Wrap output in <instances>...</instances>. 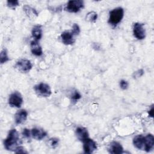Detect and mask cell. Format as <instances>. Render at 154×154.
I'll return each mask as SVG.
<instances>
[{
    "mask_svg": "<svg viewBox=\"0 0 154 154\" xmlns=\"http://www.w3.org/2000/svg\"><path fill=\"white\" fill-rule=\"evenodd\" d=\"M133 33L135 37L138 40H143L146 37V31L144 28V24L137 22L133 26Z\"/></svg>",
    "mask_w": 154,
    "mask_h": 154,
    "instance_id": "7",
    "label": "cell"
},
{
    "mask_svg": "<svg viewBox=\"0 0 154 154\" xmlns=\"http://www.w3.org/2000/svg\"><path fill=\"white\" fill-rule=\"evenodd\" d=\"M144 73V71L143 69H140L138 70V71L135 72L134 75H133V76L134 78H139L140 76H141Z\"/></svg>",
    "mask_w": 154,
    "mask_h": 154,
    "instance_id": "26",
    "label": "cell"
},
{
    "mask_svg": "<svg viewBox=\"0 0 154 154\" xmlns=\"http://www.w3.org/2000/svg\"><path fill=\"white\" fill-rule=\"evenodd\" d=\"M97 18V14L94 11H90L87 13L86 16V19L89 22H95Z\"/></svg>",
    "mask_w": 154,
    "mask_h": 154,
    "instance_id": "19",
    "label": "cell"
},
{
    "mask_svg": "<svg viewBox=\"0 0 154 154\" xmlns=\"http://www.w3.org/2000/svg\"><path fill=\"white\" fill-rule=\"evenodd\" d=\"M76 135L80 141H84L88 138V133L86 128L84 127H78L76 129Z\"/></svg>",
    "mask_w": 154,
    "mask_h": 154,
    "instance_id": "17",
    "label": "cell"
},
{
    "mask_svg": "<svg viewBox=\"0 0 154 154\" xmlns=\"http://www.w3.org/2000/svg\"><path fill=\"white\" fill-rule=\"evenodd\" d=\"M124 10L122 7H117L109 12L108 23L116 26L119 23L123 17Z\"/></svg>",
    "mask_w": 154,
    "mask_h": 154,
    "instance_id": "2",
    "label": "cell"
},
{
    "mask_svg": "<svg viewBox=\"0 0 154 154\" xmlns=\"http://www.w3.org/2000/svg\"><path fill=\"white\" fill-rule=\"evenodd\" d=\"M84 7V2L81 0L69 1L65 8V10L70 13H77L81 8Z\"/></svg>",
    "mask_w": 154,
    "mask_h": 154,
    "instance_id": "4",
    "label": "cell"
},
{
    "mask_svg": "<svg viewBox=\"0 0 154 154\" xmlns=\"http://www.w3.org/2000/svg\"><path fill=\"white\" fill-rule=\"evenodd\" d=\"M31 134L32 138H34L37 140H42L47 135L46 132L44 129L41 128H37L32 129L31 131Z\"/></svg>",
    "mask_w": 154,
    "mask_h": 154,
    "instance_id": "10",
    "label": "cell"
},
{
    "mask_svg": "<svg viewBox=\"0 0 154 154\" xmlns=\"http://www.w3.org/2000/svg\"><path fill=\"white\" fill-rule=\"evenodd\" d=\"M108 152L112 154L122 153L123 152V148L122 146L117 141H112L108 147Z\"/></svg>",
    "mask_w": 154,
    "mask_h": 154,
    "instance_id": "12",
    "label": "cell"
},
{
    "mask_svg": "<svg viewBox=\"0 0 154 154\" xmlns=\"http://www.w3.org/2000/svg\"><path fill=\"white\" fill-rule=\"evenodd\" d=\"M21 143L19 135L15 129L10 131L7 137L4 140V146L5 149L10 151H15L16 149Z\"/></svg>",
    "mask_w": 154,
    "mask_h": 154,
    "instance_id": "1",
    "label": "cell"
},
{
    "mask_svg": "<svg viewBox=\"0 0 154 154\" xmlns=\"http://www.w3.org/2000/svg\"><path fill=\"white\" fill-rule=\"evenodd\" d=\"M82 142H83V149H84V153L90 154L93 153V152L96 150L97 149L96 143L92 139L87 138L84 141H82Z\"/></svg>",
    "mask_w": 154,
    "mask_h": 154,
    "instance_id": "8",
    "label": "cell"
},
{
    "mask_svg": "<svg viewBox=\"0 0 154 154\" xmlns=\"http://www.w3.org/2000/svg\"><path fill=\"white\" fill-rule=\"evenodd\" d=\"M32 35L36 40H40L42 36V29L40 25L35 26L32 29Z\"/></svg>",
    "mask_w": 154,
    "mask_h": 154,
    "instance_id": "18",
    "label": "cell"
},
{
    "mask_svg": "<svg viewBox=\"0 0 154 154\" xmlns=\"http://www.w3.org/2000/svg\"><path fill=\"white\" fill-rule=\"evenodd\" d=\"M81 97V94H80L77 91H75V92L72 94V97H71L72 99L73 100H79Z\"/></svg>",
    "mask_w": 154,
    "mask_h": 154,
    "instance_id": "24",
    "label": "cell"
},
{
    "mask_svg": "<svg viewBox=\"0 0 154 154\" xmlns=\"http://www.w3.org/2000/svg\"><path fill=\"white\" fill-rule=\"evenodd\" d=\"M23 9L26 16L31 19H34L38 16V13L37 11L34 8L28 5H24L23 7Z\"/></svg>",
    "mask_w": 154,
    "mask_h": 154,
    "instance_id": "16",
    "label": "cell"
},
{
    "mask_svg": "<svg viewBox=\"0 0 154 154\" xmlns=\"http://www.w3.org/2000/svg\"><path fill=\"white\" fill-rule=\"evenodd\" d=\"M23 102V98L20 93L14 91L11 93L8 99V103L11 106L19 108Z\"/></svg>",
    "mask_w": 154,
    "mask_h": 154,
    "instance_id": "6",
    "label": "cell"
},
{
    "mask_svg": "<svg viewBox=\"0 0 154 154\" xmlns=\"http://www.w3.org/2000/svg\"><path fill=\"white\" fill-rule=\"evenodd\" d=\"M154 146V137L152 134H147L144 138V150L146 152H150Z\"/></svg>",
    "mask_w": 154,
    "mask_h": 154,
    "instance_id": "11",
    "label": "cell"
},
{
    "mask_svg": "<svg viewBox=\"0 0 154 154\" xmlns=\"http://www.w3.org/2000/svg\"><path fill=\"white\" fill-rule=\"evenodd\" d=\"M120 85L123 90H126L128 87V82L125 80H121L120 82Z\"/></svg>",
    "mask_w": 154,
    "mask_h": 154,
    "instance_id": "25",
    "label": "cell"
},
{
    "mask_svg": "<svg viewBox=\"0 0 154 154\" xmlns=\"http://www.w3.org/2000/svg\"><path fill=\"white\" fill-rule=\"evenodd\" d=\"M153 110H154L153 107V106H152L151 109H150L149 110V116H150L151 117H153Z\"/></svg>",
    "mask_w": 154,
    "mask_h": 154,
    "instance_id": "29",
    "label": "cell"
},
{
    "mask_svg": "<svg viewBox=\"0 0 154 154\" xmlns=\"http://www.w3.org/2000/svg\"><path fill=\"white\" fill-rule=\"evenodd\" d=\"M58 143H59V140L57 138H52L49 139V140L48 141L49 144L53 148L56 147L58 146Z\"/></svg>",
    "mask_w": 154,
    "mask_h": 154,
    "instance_id": "21",
    "label": "cell"
},
{
    "mask_svg": "<svg viewBox=\"0 0 154 154\" xmlns=\"http://www.w3.org/2000/svg\"><path fill=\"white\" fill-rule=\"evenodd\" d=\"M31 61L26 59H20L16 62L14 67L19 72L22 73L28 72L32 68Z\"/></svg>",
    "mask_w": 154,
    "mask_h": 154,
    "instance_id": "5",
    "label": "cell"
},
{
    "mask_svg": "<svg viewBox=\"0 0 154 154\" xmlns=\"http://www.w3.org/2000/svg\"><path fill=\"white\" fill-rule=\"evenodd\" d=\"M35 93L38 96L41 97H49L51 94V89L49 85L47 84L41 82L34 87Z\"/></svg>",
    "mask_w": 154,
    "mask_h": 154,
    "instance_id": "3",
    "label": "cell"
},
{
    "mask_svg": "<svg viewBox=\"0 0 154 154\" xmlns=\"http://www.w3.org/2000/svg\"><path fill=\"white\" fill-rule=\"evenodd\" d=\"M0 59H1V64H3V63H5V62H7V61L9 60V58L7 55V51H6L5 49H3L1 52Z\"/></svg>",
    "mask_w": 154,
    "mask_h": 154,
    "instance_id": "20",
    "label": "cell"
},
{
    "mask_svg": "<svg viewBox=\"0 0 154 154\" xmlns=\"http://www.w3.org/2000/svg\"><path fill=\"white\" fill-rule=\"evenodd\" d=\"M22 135H23L25 137L28 138H29L30 136L31 135V131H30L28 129L25 128V129H24L23 130V131H22Z\"/></svg>",
    "mask_w": 154,
    "mask_h": 154,
    "instance_id": "27",
    "label": "cell"
},
{
    "mask_svg": "<svg viewBox=\"0 0 154 154\" xmlns=\"http://www.w3.org/2000/svg\"><path fill=\"white\" fill-rule=\"evenodd\" d=\"M72 32L73 34L74 35H78L79 34L80 32V28L79 26H78V24L76 23H74L72 27Z\"/></svg>",
    "mask_w": 154,
    "mask_h": 154,
    "instance_id": "23",
    "label": "cell"
},
{
    "mask_svg": "<svg viewBox=\"0 0 154 154\" xmlns=\"http://www.w3.org/2000/svg\"><path fill=\"white\" fill-rule=\"evenodd\" d=\"M27 116H28V112H26V110L20 109L18 111L14 116L16 123L17 125L23 123L26 120Z\"/></svg>",
    "mask_w": 154,
    "mask_h": 154,
    "instance_id": "13",
    "label": "cell"
},
{
    "mask_svg": "<svg viewBox=\"0 0 154 154\" xmlns=\"http://www.w3.org/2000/svg\"><path fill=\"white\" fill-rule=\"evenodd\" d=\"M14 152H15V153H27V152L25 151V149H24L23 147H22V146H18V147L16 149Z\"/></svg>",
    "mask_w": 154,
    "mask_h": 154,
    "instance_id": "28",
    "label": "cell"
},
{
    "mask_svg": "<svg viewBox=\"0 0 154 154\" xmlns=\"http://www.w3.org/2000/svg\"><path fill=\"white\" fill-rule=\"evenodd\" d=\"M144 138L145 137L142 135H138L133 139V144L134 146L140 150H143L144 148Z\"/></svg>",
    "mask_w": 154,
    "mask_h": 154,
    "instance_id": "15",
    "label": "cell"
},
{
    "mask_svg": "<svg viewBox=\"0 0 154 154\" xmlns=\"http://www.w3.org/2000/svg\"><path fill=\"white\" fill-rule=\"evenodd\" d=\"M30 46H31V52L34 55L36 56H40L42 55L43 54L42 48L36 40H32L31 42Z\"/></svg>",
    "mask_w": 154,
    "mask_h": 154,
    "instance_id": "14",
    "label": "cell"
},
{
    "mask_svg": "<svg viewBox=\"0 0 154 154\" xmlns=\"http://www.w3.org/2000/svg\"><path fill=\"white\" fill-rule=\"evenodd\" d=\"M19 5V2L17 0L7 1V6L11 8H15L16 7Z\"/></svg>",
    "mask_w": 154,
    "mask_h": 154,
    "instance_id": "22",
    "label": "cell"
},
{
    "mask_svg": "<svg viewBox=\"0 0 154 154\" xmlns=\"http://www.w3.org/2000/svg\"><path fill=\"white\" fill-rule=\"evenodd\" d=\"M74 35L72 31H64L61 34V38L63 43L66 45L73 44L75 40L74 38Z\"/></svg>",
    "mask_w": 154,
    "mask_h": 154,
    "instance_id": "9",
    "label": "cell"
}]
</instances>
